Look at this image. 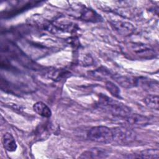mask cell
Masks as SVG:
<instances>
[{"label":"cell","mask_w":159,"mask_h":159,"mask_svg":"<svg viewBox=\"0 0 159 159\" xmlns=\"http://www.w3.org/2000/svg\"><path fill=\"white\" fill-rule=\"evenodd\" d=\"M111 24L116 30L123 35H129L134 31V27L132 24L127 22L116 20L113 21Z\"/></svg>","instance_id":"277c9868"},{"label":"cell","mask_w":159,"mask_h":159,"mask_svg":"<svg viewBox=\"0 0 159 159\" xmlns=\"http://www.w3.org/2000/svg\"><path fill=\"white\" fill-rule=\"evenodd\" d=\"M158 96L154 94H150L144 98V102L148 107L158 110Z\"/></svg>","instance_id":"7c38bea8"},{"label":"cell","mask_w":159,"mask_h":159,"mask_svg":"<svg viewBox=\"0 0 159 159\" xmlns=\"http://www.w3.org/2000/svg\"><path fill=\"white\" fill-rule=\"evenodd\" d=\"M2 144L4 148L8 152H14L17 149L16 142L12 135L9 132L5 133L2 139Z\"/></svg>","instance_id":"ba28073f"},{"label":"cell","mask_w":159,"mask_h":159,"mask_svg":"<svg viewBox=\"0 0 159 159\" xmlns=\"http://www.w3.org/2000/svg\"><path fill=\"white\" fill-rule=\"evenodd\" d=\"M108 153L107 151L101 148H92L81 153L79 157L81 158H103L107 157Z\"/></svg>","instance_id":"5b68a950"},{"label":"cell","mask_w":159,"mask_h":159,"mask_svg":"<svg viewBox=\"0 0 159 159\" xmlns=\"http://www.w3.org/2000/svg\"><path fill=\"white\" fill-rule=\"evenodd\" d=\"M113 134V142L118 143L126 144L133 142L136 137V135L132 130L124 127H118L112 129Z\"/></svg>","instance_id":"3957f363"},{"label":"cell","mask_w":159,"mask_h":159,"mask_svg":"<svg viewBox=\"0 0 159 159\" xmlns=\"http://www.w3.org/2000/svg\"><path fill=\"white\" fill-rule=\"evenodd\" d=\"M126 121L130 125L136 126H143L149 122V119L146 116L137 114H130L125 118Z\"/></svg>","instance_id":"8992f818"},{"label":"cell","mask_w":159,"mask_h":159,"mask_svg":"<svg viewBox=\"0 0 159 159\" xmlns=\"http://www.w3.org/2000/svg\"><path fill=\"white\" fill-rule=\"evenodd\" d=\"M113 78L121 86L124 88H129L138 84L139 80L132 76L116 75L114 76Z\"/></svg>","instance_id":"52a82bcc"},{"label":"cell","mask_w":159,"mask_h":159,"mask_svg":"<svg viewBox=\"0 0 159 159\" xmlns=\"http://www.w3.org/2000/svg\"><path fill=\"white\" fill-rule=\"evenodd\" d=\"M137 158H154L158 159L159 158V151L158 148L147 149L140 152Z\"/></svg>","instance_id":"8fae6325"},{"label":"cell","mask_w":159,"mask_h":159,"mask_svg":"<svg viewBox=\"0 0 159 159\" xmlns=\"http://www.w3.org/2000/svg\"><path fill=\"white\" fill-rule=\"evenodd\" d=\"M99 104L101 107L117 117L125 118L132 113L128 106L106 96H101Z\"/></svg>","instance_id":"6da1fadb"},{"label":"cell","mask_w":159,"mask_h":159,"mask_svg":"<svg viewBox=\"0 0 159 159\" xmlns=\"http://www.w3.org/2000/svg\"><path fill=\"white\" fill-rule=\"evenodd\" d=\"M134 52L137 55H140L143 58H150L153 57L155 53V52H153L152 48L144 45H134Z\"/></svg>","instance_id":"30bf717a"},{"label":"cell","mask_w":159,"mask_h":159,"mask_svg":"<svg viewBox=\"0 0 159 159\" xmlns=\"http://www.w3.org/2000/svg\"><path fill=\"white\" fill-rule=\"evenodd\" d=\"M88 139L93 142L109 143L113 142L112 129L106 126H96L92 127L87 134Z\"/></svg>","instance_id":"7a4b0ae2"},{"label":"cell","mask_w":159,"mask_h":159,"mask_svg":"<svg viewBox=\"0 0 159 159\" xmlns=\"http://www.w3.org/2000/svg\"><path fill=\"white\" fill-rule=\"evenodd\" d=\"M106 88L107 90L114 97L120 98V91L117 85L111 81H107L106 83Z\"/></svg>","instance_id":"4fadbf2b"},{"label":"cell","mask_w":159,"mask_h":159,"mask_svg":"<svg viewBox=\"0 0 159 159\" xmlns=\"http://www.w3.org/2000/svg\"><path fill=\"white\" fill-rule=\"evenodd\" d=\"M34 111L39 116L44 117H50L52 115V111L50 107L41 101H38L33 105Z\"/></svg>","instance_id":"9c48e42d"}]
</instances>
